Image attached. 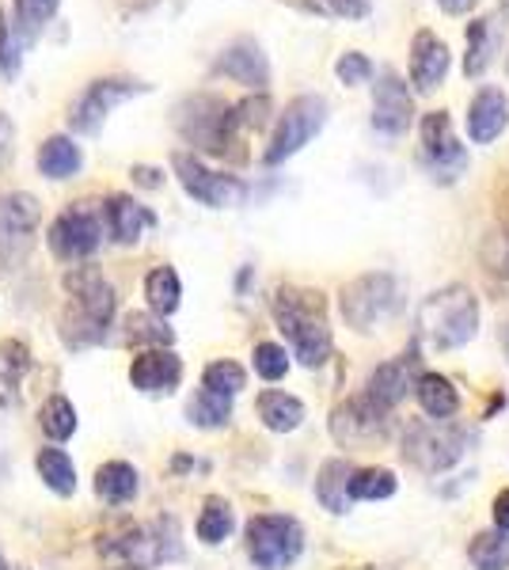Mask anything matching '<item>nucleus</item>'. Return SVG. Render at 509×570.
I'll list each match as a JSON object with an SVG mask.
<instances>
[{
	"mask_svg": "<svg viewBox=\"0 0 509 570\" xmlns=\"http://www.w3.org/2000/svg\"><path fill=\"white\" fill-rule=\"evenodd\" d=\"M118 570H129V567H118Z\"/></svg>",
	"mask_w": 509,
	"mask_h": 570,
	"instance_id": "5fc2aeb1",
	"label": "nucleus"
},
{
	"mask_svg": "<svg viewBox=\"0 0 509 570\" xmlns=\"http://www.w3.org/2000/svg\"><path fill=\"white\" fill-rule=\"evenodd\" d=\"M104 217H107V236L115 244H137L149 228H156V214L149 206H141L134 195H110L104 202Z\"/></svg>",
	"mask_w": 509,
	"mask_h": 570,
	"instance_id": "6ab92c4d",
	"label": "nucleus"
},
{
	"mask_svg": "<svg viewBox=\"0 0 509 570\" xmlns=\"http://www.w3.org/2000/svg\"><path fill=\"white\" fill-rule=\"evenodd\" d=\"M187 419L202 430H221V426H228V419H233V400L221 392L198 389L194 400L187 403Z\"/></svg>",
	"mask_w": 509,
	"mask_h": 570,
	"instance_id": "473e14b6",
	"label": "nucleus"
},
{
	"mask_svg": "<svg viewBox=\"0 0 509 570\" xmlns=\"http://www.w3.org/2000/svg\"><path fill=\"white\" fill-rule=\"evenodd\" d=\"M213 77H225V80H233V85H244L252 91H266L271 88V58H266L258 39L239 35V39H233L213 58Z\"/></svg>",
	"mask_w": 509,
	"mask_h": 570,
	"instance_id": "2eb2a0df",
	"label": "nucleus"
},
{
	"mask_svg": "<svg viewBox=\"0 0 509 570\" xmlns=\"http://www.w3.org/2000/svg\"><path fill=\"white\" fill-rule=\"evenodd\" d=\"M244 384H247V373H244V365H236V362H213L206 365V373H202V389L221 392V395H228V400L244 392Z\"/></svg>",
	"mask_w": 509,
	"mask_h": 570,
	"instance_id": "ea45409f",
	"label": "nucleus"
},
{
	"mask_svg": "<svg viewBox=\"0 0 509 570\" xmlns=\"http://www.w3.org/2000/svg\"><path fill=\"white\" fill-rule=\"evenodd\" d=\"M331 430H335V438L342 445H373L388 430V411L376 407L369 395H361V400L342 403L335 411V419H331Z\"/></svg>",
	"mask_w": 509,
	"mask_h": 570,
	"instance_id": "f3484780",
	"label": "nucleus"
},
{
	"mask_svg": "<svg viewBox=\"0 0 509 570\" xmlns=\"http://www.w3.org/2000/svg\"><path fill=\"white\" fill-rule=\"evenodd\" d=\"M449 61H452L449 46L441 42L433 31H419L411 42V88L419 91V96L438 91V85L449 72Z\"/></svg>",
	"mask_w": 509,
	"mask_h": 570,
	"instance_id": "a211bd4d",
	"label": "nucleus"
},
{
	"mask_svg": "<svg viewBox=\"0 0 509 570\" xmlns=\"http://www.w3.org/2000/svg\"><path fill=\"white\" fill-rule=\"evenodd\" d=\"M99 551L118 567L149 570L156 563H168V559L183 556L179 525H175V518L153 521V525H137V529L123 532V537H115L110 544H99Z\"/></svg>",
	"mask_w": 509,
	"mask_h": 570,
	"instance_id": "0eeeda50",
	"label": "nucleus"
},
{
	"mask_svg": "<svg viewBox=\"0 0 509 570\" xmlns=\"http://www.w3.org/2000/svg\"><path fill=\"white\" fill-rule=\"evenodd\" d=\"M149 91H153L149 80L123 77V72L88 80V88L80 91V96L72 99V107H69V130L85 134V137L99 134V130H104V122L110 118V110L123 107L126 99H134V96H149Z\"/></svg>",
	"mask_w": 509,
	"mask_h": 570,
	"instance_id": "6e6552de",
	"label": "nucleus"
},
{
	"mask_svg": "<svg viewBox=\"0 0 509 570\" xmlns=\"http://www.w3.org/2000/svg\"><path fill=\"white\" fill-rule=\"evenodd\" d=\"M137 487H141V480H137V468L126 464V461H107L96 472V494L110 505L129 502L137 494Z\"/></svg>",
	"mask_w": 509,
	"mask_h": 570,
	"instance_id": "bb28decb",
	"label": "nucleus"
},
{
	"mask_svg": "<svg viewBox=\"0 0 509 570\" xmlns=\"http://www.w3.org/2000/svg\"><path fill=\"white\" fill-rule=\"evenodd\" d=\"M107 233V217H104V202H72L69 209H61L53 217L46 244L58 255L61 263H85L99 252Z\"/></svg>",
	"mask_w": 509,
	"mask_h": 570,
	"instance_id": "39448f33",
	"label": "nucleus"
},
{
	"mask_svg": "<svg viewBox=\"0 0 509 570\" xmlns=\"http://www.w3.org/2000/svg\"><path fill=\"white\" fill-rule=\"evenodd\" d=\"M400 305V282L392 274H361L342 289V316L358 331H373L381 320H392Z\"/></svg>",
	"mask_w": 509,
	"mask_h": 570,
	"instance_id": "f8f14e48",
	"label": "nucleus"
},
{
	"mask_svg": "<svg viewBox=\"0 0 509 570\" xmlns=\"http://www.w3.org/2000/svg\"><path fill=\"white\" fill-rule=\"evenodd\" d=\"M414 122V99H411V85L400 77L395 69L376 72L373 85V126L388 137H400L411 130Z\"/></svg>",
	"mask_w": 509,
	"mask_h": 570,
	"instance_id": "dca6fc26",
	"label": "nucleus"
},
{
	"mask_svg": "<svg viewBox=\"0 0 509 570\" xmlns=\"http://www.w3.org/2000/svg\"><path fill=\"white\" fill-rule=\"evenodd\" d=\"M358 468L350 461H327L320 468L316 480V499L327 505L331 513H346L350 510V480H354Z\"/></svg>",
	"mask_w": 509,
	"mask_h": 570,
	"instance_id": "a878e982",
	"label": "nucleus"
},
{
	"mask_svg": "<svg viewBox=\"0 0 509 570\" xmlns=\"http://www.w3.org/2000/svg\"><path fill=\"white\" fill-rule=\"evenodd\" d=\"M419 327L438 351L464 346L479 327V305L464 285H449V289L433 293L419 312Z\"/></svg>",
	"mask_w": 509,
	"mask_h": 570,
	"instance_id": "20e7f679",
	"label": "nucleus"
},
{
	"mask_svg": "<svg viewBox=\"0 0 509 570\" xmlns=\"http://www.w3.org/2000/svg\"><path fill=\"white\" fill-rule=\"evenodd\" d=\"M236 529V513L228 502L221 499H209L206 510L198 513V540L202 544H225L228 537H233Z\"/></svg>",
	"mask_w": 509,
	"mask_h": 570,
	"instance_id": "c9c22d12",
	"label": "nucleus"
},
{
	"mask_svg": "<svg viewBox=\"0 0 509 570\" xmlns=\"http://www.w3.org/2000/svg\"><path fill=\"white\" fill-rule=\"evenodd\" d=\"M266 115H271V99H266V91H258V96L244 99V104H236L239 130H258V126L266 122Z\"/></svg>",
	"mask_w": 509,
	"mask_h": 570,
	"instance_id": "c03bdc74",
	"label": "nucleus"
},
{
	"mask_svg": "<svg viewBox=\"0 0 509 570\" xmlns=\"http://www.w3.org/2000/svg\"><path fill=\"white\" fill-rule=\"evenodd\" d=\"M438 4H441V12H449V16H468L479 0H438Z\"/></svg>",
	"mask_w": 509,
	"mask_h": 570,
	"instance_id": "de8ad7c7",
	"label": "nucleus"
},
{
	"mask_svg": "<svg viewBox=\"0 0 509 570\" xmlns=\"http://www.w3.org/2000/svg\"><path fill=\"white\" fill-rule=\"evenodd\" d=\"M495 521H498V529H506V532H509V491L498 494V502H495Z\"/></svg>",
	"mask_w": 509,
	"mask_h": 570,
	"instance_id": "09e8293b",
	"label": "nucleus"
},
{
	"mask_svg": "<svg viewBox=\"0 0 509 570\" xmlns=\"http://www.w3.org/2000/svg\"><path fill=\"white\" fill-rule=\"evenodd\" d=\"M502 343H506V354H509V327L502 331Z\"/></svg>",
	"mask_w": 509,
	"mask_h": 570,
	"instance_id": "3c124183",
	"label": "nucleus"
},
{
	"mask_svg": "<svg viewBox=\"0 0 509 570\" xmlns=\"http://www.w3.org/2000/svg\"><path fill=\"white\" fill-rule=\"evenodd\" d=\"M35 468H39L42 483L50 487L53 494H61V499H69V494L77 491V468H72L65 449H39Z\"/></svg>",
	"mask_w": 509,
	"mask_h": 570,
	"instance_id": "7c9ffc66",
	"label": "nucleus"
},
{
	"mask_svg": "<svg viewBox=\"0 0 509 570\" xmlns=\"http://www.w3.org/2000/svg\"><path fill=\"white\" fill-rule=\"evenodd\" d=\"M373 61L365 58L361 50H346L342 58L335 61V77H339V85H346V88H354V85H369L373 80Z\"/></svg>",
	"mask_w": 509,
	"mask_h": 570,
	"instance_id": "79ce46f5",
	"label": "nucleus"
},
{
	"mask_svg": "<svg viewBox=\"0 0 509 570\" xmlns=\"http://www.w3.org/2000/svg\"><path fill=\"white\" fill-rule=\"evenodd\" d=\"M0 570H8V567H4V559H0Z\"/></svg>",
	"mask_w": 509,
	"mask_h": 570,
	"instance_id": "864d4df0",
	"label": "nucleus"
},
{
	"mask_svg": "<svg viewBox=\"0 0 509 570\" xmlns=\"http://www.w3.org/2000/svg\"><path fill=\"white\" fill-rule=\"evenodd\" d=\"M12 156H16V122L8 110H0V171L8 168Z\"/></svg>",
	"mask_w": 509,
	"mask_h": 570,
	"instance_id": "a18cd8bd",
	"label": "nucleus"
},
{
	"mask_svg": "<svg viewBox=\"0 0 509 570\" xmlns=\"http://www.w3.org/2000/svg\"><path fill=\"white\" fill-rule=\"evenodd\" d=\"M175 130H179V137L194 153L225 156L239 134L236 104L213 96V91H194V96H187L175 107Z\"/></svg>",
	"mask_w": 509,
	"mask_h": 570,
	"instance_id": "7ed1b4c3",
	"label": "nucleus"
},
{
	"mask_svg": "<svg viewBox=\"0 0 509 570\" xmlns=\"http://www.w3.org/2000/svg\"><path fill=\"white\" fill-rule=\"evenodd\" d=\"M27 373H31V351H27V343L4 338L0 343V407H12Z\"/></svg>",
	"mask_w": 509,
	"mask_h": 570,
	"instance_id": "b1692460",
	"label": "nucleus"
},
{
	"mask_svg": "<svg viewBox=\"0 0 509 570\" xmlns=\"http://www.w3.org/2000/svg\"><path fill=\"white\" fill-rule=\"evenodd\" d=\"M422 134V164L438 183H457L468 168V149L457 141L446 110H430L419 126Z\"/></svg>",
	"mask_w": 509,
	"mask_h": 570,
	"instance_id": "4468645a",
	"label": "nucleus"
},
{
	"mask_svg": "<svg viewBox=\"0 0 509 570\" xmlns=\"http://www.w3.org/2000/svg\"><path fill=\"white\" fill-rule=\"evenodd\" d=\"M129 381L134 389L149 392V395H168L179 389L183 381V362L175 351H145L137 354V362L129 365Z\"/></svg>",
	"mask_w": 509,
	"mask_h": 570,
	"instance_id": "aec40b11",
	"label": "nucleus"
},
{
	"mask_svg": "<svg viewBox=\"0 0 509 570\" xmlns=\"http://www.w3.org/2000/svg\"><path fill=\"white\" fill-rule=\"evenodd\" d=\"M502 271H509V236H506V266H502Z\"/></svg>",
	"mask_w": 509,
	"mask_h": 570,
	"instance_id": "8fccbe9b",
	"label": "nucleus"
},
{
	"mask_svg": "<svg viewBox=\"0 0 509 570\" xmlns=\"http://www.w3.org/2000/svg\"><path fill=\"white\" fill-rule=\"evenodd\" d=\"M395 494V475L388 468H358L354 480H350V499L354 502H373Z\"/></svg>",
	"mask_w": 509,
	"mask_h": 570,
	"instance_id": "58836bf2",
	"label": "nucleus"
},
{
	"mask_svg": "<svg viewBox=\"0 0 509 570\" xmlns=\"http://www.w3.org/2000/svg\"><path fill=\"white\" fill-rule=\"evenodd\" d=\"M255 373L263 376V381H282V376L290 373V354H285V346L258 343L255 346Z\"/></svg>",
	"mask_w": 509,
	"mask_h": 570,
	"instance_id": "37998d69",
	"label": "nucleus"
},
{
	"mask_svg": "<svg viewBox=\"0 0 509 570\" xmlns=\"http://www.w3.org/2000/svg\"><path fill=\"white\" fill-rule=\"evenodd\" d=\"M172 171H175V179H179V187L187 190L194 202H202V206H209V209H228L247 198L244 179L209 168L198 153H175Z\"/></svg>",
	"mask_w": 509,
	"mask_h": 570,
	"instance_id": "9d476101",
	"label": "nucleus"
},
{
	"mask_svg": "<svg viewBox=\"0 0 509 570\" xmlns=\"http://www.w3.org/2000/svg\"><path fill=\"white\" fill-rule=\"evenodd\" d=\"M126 338L134 346H153V351H172L175 343V331L164 324V316L156 312H134L126 320Z\"/></svg>",
	"mask_w": 509,
	"mask_h": 570,
	"instance_id": "72a5a7b5",
	"label": "nucleus"
},
{
	"mask_svg": "<svg viewBox=\"0 0 509 570\" xmlns=\"http://www.w3.org/2000/svg\"><path fill=\"white\" fill-rule=\"evenodd\" d=\"M8 570H31V567H8Z\"/></svg>",
	"mask_w": 509,
	"mask_h": 570,
	"instance_id": "603ef678",
	"label": "nucleus"
},
{
	"mask_svg": "<svg viewBox=\"0 0 509 570\" xmlns=\"http://www.w3.org/2000/svg\"><path fill=\"white\" fill-rule=\"evenodd\" d=\"M304 532L293 518L282 513H263L247 525V556L258 570H285L301 559Z\"/></svg>",
	"mask_w": 509,
	"mask_h": 570,
	"instance_id": "9b49d317",
	"label": "nucleus"
},
{
	"mask_svg": "<svg viewBox=\"0 0 509 570\" xmlns=\"http://www.w3.org/2000/svg\"><path fill=\"white\" fill-rule=\"evenodd\" d=\"M141 187H160L164 183V171L160 168H149V164H134V171H129Z\"/></svg>",
	"mask_w": 509,
	"mask_h": 570,
	"instance_id": "49530a36",
	"label": "nucleus"
},
{
	"mask_svg": "<svg viewBox=\"0 0 509 570\" xmlns=\"http://www.w3.org/2000/svg\"><path fill=\"white\" fill-rule=\"evenodd\" d=\"M35 164H39V176L61 183V179L80 176V168H85V149H80L72 134H53L39 145Z\"/></svg>",
	"mask_w": 509,
	"mask_h": 570,
	"instance_id": "5701e85b",
	"label": "nucleus"
},
{
	"mask_svg": "<svg viewBox=\"0 0 509 570\" xmlns=\"http://www.w3.org/2000/svg\"><path fill=\"white\" fill-rule=\"evenodd\" d=\"M23 50H27V39L16 31V20L8 16V8H0V80H4V85L20 80Z\"/></svg>",
	"mask_w": 509,
	"mask_h": 570,
	"instance_id": "2f4dec72",
	"label": "nucleus"
},
{
	"mask_svg": "<svg viewBox=\"0 0 509 570\" xmlns=\"http://www.w3.org/2000/svg\"><path fill=\"white\" fill-rule=\"evenodd\" d=\"M323 126H327V99L312 96V91L290 99L282 115H277V122H274L271 145L263 149V164H266V168L285 164L290 156H297L304 145H309L312 137L323 130Z\"/></svg>",
	"mask_w": 509,
	"mask_h": 570,
	"instance_id": "423d86ee",
	"label": "nucleus"
},
{
	"mask_svg": "<svg viewBox=\"0 0 509 570\" xmlns=\"http://www.w3.org/2000/svg\"><path fill=\"white\" fill-rule=\"evenodd\" d=\"M414 392H419V403H422L425 415H433L438 422H446V419L457 415L460 395H457V389H452V384L446 381V376L422 373L419 381H414Z\"/></svg>",
	"mask_w": 509,
	"mask_h": 570,
	"instance_id": "cd10ccee",
	"label": "nucleus"
},
{
	"mask_svg": "<svg viewBox=\"0 0 509 570\" xmlns=\"http://www.w3.org/2000/svg\"><path fill=\"white\" fill-rule=\"evenodd\" d=\"M464 430L449 426L446 422H419V426L407 430V441H403V453L411 464H419L422 472H446L460 461L464 453Z\"/></svg>",
	"mask_w": 509,
	"mask_h": 570,
	"instance_id": "ddd939ff",
	"label": "nucleus"
},
{
	"mask_svg": "<svg viewBox=\"0 0 509 570\" xmlns=\"http://www.w3.org/2000/svg\"><path fill=\"white\" fill-rule=\"evenodd\" d=\"M58 8H61V0H16L12 20H16V31L27 39V46L46 31V23L58 16Z\"/></svg>",
	"mask_w": 509,
	"mask_h": 570,
	"instance_id": "f704fd0d",
	"label": "nucleus"
},
{
	"mask_svg": "<svg viewBox=\"0 0 509 570\" xmlns=\"http://www.w3.org/2000/svg\"><path fill=\"white\" fill-rule=\"evenodd\" d=\"M39 422H42V434L50 441H65L77 434V407L65 395H50L39 411Z\"/></svg>",
	"mask_w": 509,
	"mask_h": 570,
	"instance_id": "e433bc0d",
	"label": "nucleus"
},
{
	"mask_svg": "<svg viewBox=\"0 0 509 570\" xmlns=\"http://www.w3.org/2000/svg\"><path fill=\"white\" fill-rule=\"evenodd\" d=\"M414 362H419L414 354H403V357H395V362H384L381 370L369 376V389H365L369 400H373L376 407L392 411L395 403L414 389Z\"/></svg>",
	"mask_w": 509,
	"mask_h": 570,
	"instance_id": "4be33fe9",
	"label": "nucleus"
},
{
	"mask_svg": "<svg viewBox=\"0 0 509 570\" xmlns=\"http://www.w3.org/2000/svg\"><path fill=\"white\" fill-rule=\"evenodd\" d=\"M509 126V99L502 88H483L476 91L468 107V134L476 145H490L498 134Z\"/></svg>",
	"mask_w": 509,
	"mask_h": 570,
	"instance_id": "412c9836",
	"label": "nucleus"
},
{
	"mask_svg": "<svg viewBox=\"0 0 509 570\" xmlns=\"http://www.w3.org/2000/svg\"><path fill=\"white\" fill-rule=\"evenodd\" d=\"M309 12L331 16V20H365L373 12V0H301Z\"/></svg>",
	"mask_w": 509,
	"mask_h": 570,
	"instance_id": "a19ab883",
	"label": "nucleus"
},
{
	"mask_svg": "<svg viewBox=\"0 0 509 570\" xmlns=\"http://www.w3.org/2000/svg\"><path fill=\"white\" fill-rule=\"evenodd\" d=\"M145 301H149V308L164 320L179 308L183 282H179V274H175V266H156V271H149V278H145Z\"/></svg>",
	"mask_w": 509,
	"mask_h": 570,
	"instance_id": "c85d7f7f",
	"label": "nucleus"
},
{
	"mask_svg": "<svg viewBox=\"0 0 509 570\" xmlns=\"http://www.w3.org/2000/svg\"><path fill=\"white\" fill-rule=\"evenodd\" d=\"M65 289H69V308L61 312V338L72 351H85L107 338L110 320H115L118 297L115 285L104 278L96 266H72L65 274Z\"/></svg>",
	"mask_w": 509,
	"mask_h": 570,
	"instance_id": "f257e3e1",
	"label": "nucleus"
},
{
	"mask_svg": "<svg viewBox=\"0 0 509 570\" xmlns=\"http://www.w3.org/2000/svg\"><path fill=\"white\" fill-rule=\"evenodd\" d=\"M258 419H263L266 430H274V434H290V430H297L304 422V403L297 395H285V392H263L258 395Z\"/></svg>",
	"mask_w": 509,
	"mask_h": 570,
	"instance_id": "393cba45",
	"label": "nucleus"
},
{
	"mask_svg": "<svg viewBox=\"0 0 509 570\" xmlns=\"http://www.w3.org/2000/svg\"><path fill=\"white\" fill-rule=\"evenodd\" d=\"M42 225V206L27 190L0 195V271H20Z\"/></svg>",
	"mask_w": 509,
	"mask_h": 570,
	"instance_id": "1a4fd4ad",
	"label": "nucleus"
},
{
	"mask_svg": "<svg viewBox=\"0 0 509 570\" xmlns=\"http://www.w3.org/2000/svg\"><path fill=\"white\" fill-rule=\"evenodd\" d=\"M498 50V20L487 16V20H476L468 27V58H464V72L468 77H483L490 58Z\"/></svg>",
	"mask_w": 509,
	"mask_h": 570,
	"instance_id": "c756f323",
	"label": "nucleus"
},
{
	"mask_svg": "<svg viewBox=\"0 0 509 570\" xmlns=\"http://www.w3.org/2000/svg\"><path fill=\"white\" fill-rule=\"evenodd\" d=\"M274 320L282 327V335L290 338L293 354L301 365L316 370L331 357V327L327 312H323V297L312 289H277L274 297Z\"/></svg>",
	"mask_w": 509,
	"mask_h": 570,
	"instance_id": "f03ea898",
	"label": "nucleus"
},
{
	"mask_svg": "<svg viewBox=\"0 0 509 570\" xmlns=\"http://www.w3.org/2000/svg\"><path fill=\"white\" fill-rule=\"evenodd\" d=\"M468 556L476 570H509V537L506 532H479Z\"/></svg>",
	"mask_w": 509,
	"mask_h": 570,
	"instance_id": "4c0bfd02",
	"label": "nucleus"
}]
</instances>
